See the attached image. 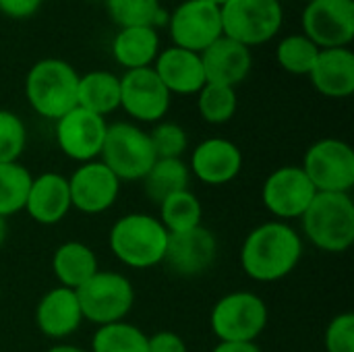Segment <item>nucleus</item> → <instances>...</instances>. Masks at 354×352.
<instances>
[{"instance_id": "obj_1", "label": "nucleus", "mask_w": 354, "mask_h": 352, "mask_svg": "<svg viewBox=\"0 0 354 352\" xmlns=\"http://www.w3.org/2000/svg\"><path fill=\"white\" fill-rule=\"evenodd\" d=\"M303 257V239L288 224L272 220L253 228L241 247V268L255 282H278L295 272Z\"/></svg>"}, {"instance_id": "obj_2", "label": "nucleus", "mask_w": 354, "mask_h": 352, "mask_svg": "<svg viewBox=\"0 0 354 352\" xmlns=\"http://www.w3.org/2000/svg\"><path fill=\"white\" fill-rule=\"evenodd\" d=\"M168 230L156 216L127 214L116 220L108 234V245L114 257L135 270H149L164 261Z\"/></svg>"}, {"instance_id": "obj_3", "label": "nucleus", "mask_w": 354, "mask_h": 352, "mask_svg": "<svg viewBox=\"0 0 354 352\" xmlns=\"http://www.w3.org/2000/svg\"><path fill=\"white\" fill-rule=\"evenodd\" d=\"M79 73L62 58L37 60L25 77V98L33 112L48 120H58L77 108Z\"/></svg>"}, {"instance_id": "obj_4", "label": "nucleus", "mask_w": 354, "mask_h": 352, "mask_svg": "<svg viewBox=\"0 0 354 352\" xmlns=\"http://www.w3.org/2000/svg\"><path fill=\"white\" fill-rule=\"evenodd\" d=\"M307 241L326 253H344L354 243L351 193H317L301 216Z\"/></svg>"}, {"instance_id": "obj_5", "label": "nucleus", "mask_w": 354, "mask_h": 352, "mask_svg": "<svg viewBox=\"0 0 354 352\" xmlns=\"http://www.w3.org/2000/svg\"><path fill=\"white\" fill-rule=\"evenodd\" d=\"M270 311L266 301L249 290L224 295L212 309L209 326L220 342H255L266 330Z\"/></svg>"}, {"instance_id": "obj_6", "label": "nucleus", "mask_w": 354, "mask_h": 352, "mask_svg": "<svg viewBox=\"0 0 354 352\" xmlns=\"http://www.w3.org/2000/svg\"><path fill=\"white\" fill-rule=\"evenodd\" d=\"M83 319L100 326L124 322L135 305V288L131 280L118 272L97 270L77 290Z\"/></svg>"}, {"instance_id": "obj_7", "label": "nucleus", "mask_w": 354, "mask_h": 352, "mask_svg": "<svg viewBox=\"0 0 354 352\" xmlns=\"http://www.w3.org/2000/svg\"><path fill=\"white\" fill-rule=\"evenodd\" d=\"M222 33L247 48L272 41L284 21L278 0H228L220 6Z\"/></svg>"}, {"instance_id": "obj_8", "label": "nucleus", "mask_w": 354, "mask_h": 352, "mask_svg": "<svg viewBox=\"0 0 354 352\" xmlns=\"http://www.w3.org/2000/svg\"><path fill=\"white\" fill-rule=\"evenodd\" d=\"M100 158L120 183L143 180L158 160L149 135L133 122L108 124Z\"/></svg>"}, {"instance_id": "obj_9", "label": "nucleus", "mask_w": 354, "mask_h": 352, "mask_svg": "<svg viewBox=\"0 0 354 352\" xmlns=\"http://www.w3.org/2000/svg\"><path fill=\"white\" fill-rule=\"evenodd\" d=\"M301 168L317 193H351L354 187V151L342 139L315 141L305 151Z\"/></svg>"}, {"instance_id": "obj_10", "label": "nucleus", "mask_w": 354, "mask_h": 352, "mask_svg": "<svg viewBox=\"0 0 354 352\" xmlns=\"http://www.w3.org/2000/svg\"><path fill=\"white\" fill-rule=\"evenodd\" d=\"M168 33L172 46L201 54L222 37L220 6L207 0H185L168 15Z\"/></svg>"}, {"instance_id": "obj_11", "label": "nucleus", "mask_w": 354, "mask_h": 352, "mask_svg": "<svg viewBox=\"0 0 354 352\" xmlns=\"http://www.w3.org/2000/svg\"><path fill=\"white\" fill-rule=\"evenodd\" d=\"M303 35L319 50L348 48L354 39V0H313L305 6Z\"/></svg>"}, {"instance_id": "obj_12", "label": "nucleus", "mask_w": 354, "mask_h": 352, "mask_svg": "<svg viewBox=\"0 0 354 352\" xmlns=\"http://www.w3.org/2000/svg\"><path fill=\"white\" fill-rule=\"evenodd\" d=\"M315 195L317 191L301 166L276 168L261 187V201L266 210L280 222L301 218Z\"/></svg>"}, {"instance_id": "obj_13", "label": "nucleus", "mask_w": 354, "mask_h": 352, "mask_svg": "<svg viewBox=\"0 0 354 352\" xmlns=\"http://www.w3.org/2000/svg\"><path fill=\"white\" fill-rule=\"evenodd\" d=\"M172 95L151 66L124 71L120 77V108L139 122H160L170 110Z\"/></svg>"}, {"instance_id": "obj_14", "label": "nucleus", "mask_w": 354, "mask_h": 352, "mask_svg": "<svg viewBox=\"0 0 354 352\" xmlns=\"http://www.w3.org/2000/svg\"><path fill=\"white\" fill-rule=\"evenodd\" d=\"M71 207L87 216H97L108 212L120 193V180L116 174L100 160L81 164L68 178Z\"/></svg>"}, {"instance_id": "obj_15", "label": "nucleus", "mask_w": 354, "mask_h": 352, "mask_svg": "<svg viewBox=\"0 0 354 352\" xmlns=\"http://www.w3.org/2000/svg\"><path fill=\"white\" fill-rule=\"evenodd\" d=\"M106 129V118L77 106L56 120V143L66 158L79 164L93 162L102 154Z\"/></svg>"}, {"instance_id": "obj_16", "label": "nucleus", "mask_w": 354, "mask_h": 352, "mask_svg": "<svg viewBox=\"0 0 354 352\" xmlns=\"http://www.w3.org/2000/svg\"><path fill=\"white\" fill-rule=\"evenodd\" d=\"M218 255V241L216 234L205 228L197 226L185 232H168L164 261L168 270L183 278H195L205 274Z\"/></svg>"}, {"instance_id": "obj_17", "label": "nucleus", "mask_w": 354, "mask_h": 352, "mask_svg": "<svg viewBox=\"0 0 354 352\" xmlns=\"http://www.w3.org/2000/svg\"><path fill=\"white\" fill-rule=\"evenodd\" d=\"M189 170L209 187L228 185L243 170V151L230 139L209 137L193 149Z\"/></svg>"}, {"instance_id": "obj_18", "label": "nucleus", "mask_w": 354, "mask_h": 352, "mask_svg": "<svg viewBox=\"0 0 354 352\" xmlns=\"http://www.w3.org/2000/svg\"><path fill=\"white\" fill-rule=\"evenodd\" d=\"M201 64L205 73V83L234 87L241 85L253 66L251 48L222 35L201 54Z\"/></svg>"}, {"instance_id": "obj_19", "label": "nucleus", "mask_w": 354, "mask_h": 352, "mask_svg": "<svg viewBox=\"0 0 354 352\" xmlns=\"http://www.w3.org/2000/svg\"><path fill=\"white\" fill-rule=\"evenodd\" d=\"M151 68L170 95H197L199 89L205 85V73L201 56L197 52L170 46L166 50H160Z\"/></svg>"}, {"instance_id": "obj_20", "label": "nucleus", "mask_w": 354, "mask_h": 352, "mask_svg": "<svg viewBox=\"0 0 354 352\" xmlns=\"http://www.w3.org/2000/svg\"><path fill=\"white\" fill-rule=\"evenodd\" d=\"M83 313L77 293L64 286L48 290L35 307V324L46 338L64 340L79 330Z\"/></svg>"}, {"instance_id": "obj_21", "label": "nucleus", "mask_w": 354, "mask_h": 352, "mask_svg": "<svg viewBox=\"0 0 354 352\" xmlns=\"http://www.w3.org/2000/svg\"><path fill=\"white\" fill-rule=\"evenodd\" d=\"M25 212L41 226L58 224L71 212L68 178L56 172H44L31 180Z\"/></svg>"}, {"instance_id": "obj_22", "label": "nucleus", "mask_w": 354, "mask_h": 352, "mask_svg": "<svg viewBox=\"0 0 354 352\" xmlns=\"http://www.w3.org/2000/svg\"><path fill=\"white\" fill-rule=\"evenodd\" d=\"M313 87L334 100H342L354 93V54L351 48L319 50L315 64L309 73Z\"/></svg>"}, {"instance_id": "obj_23", "label": "nucleus", "mask_w": 354, "mask_h": 352, "mask_svg": "<svg viewBox=\"0 0 354 352\" xmlns=\"http://www.w3.org/2000/svg\"><path fill=\"white\" fill-rule=\"evenodd\" d=\"M160 54V33L156 27H122L112 39V58L124 71L153 66Z\"/></svg>"}, {"instance_id": "obj_24", "label": "nucleus", "mask_w": 354, "mask_h": 352, "mask_svg": "<svg viewBox=\"0 0 354 352\" xmlns=\"http://www.w3.org/2000/svg\"><path fill=\"white\" fill-rule=\"evenodd\" d=\"M100 270L93 249L81 241L62 243L52 257V272L58 280V286L77 290Z\"/></svg>"}, {"instance_id": "obj_25", "label": "nucleus", "mask_w": 354, "mask_h": 352, "mask_svg": "<svg viewBox=\"0 0 354 352\" xmlns=\"http://www.w3.org/2000/svg\"><path fill=\"white\" fill-rule=\"evenodd\" d=\"M77 106L106 118L120 108V77L110 71H89L79 75Z\"/></svg>"}, {"instance_id": "obj_26", "label": "nucleus", "mask_w": 354, "mask_h": 352, "mask_svg": "<svg viewBox=\"0 0 354 352\" xmlns=\"http://www.w3.org/2000/svg\"><path fill=\"white\" fill-rule=\"evenodd\" d=\"M191 183V170L189 164L183 162V158L176 160H156L149 172L143 176V191L153 201L160 205L166 197L189 189Z\"/></svg>"}, {"instance_id": "obj_27", "label": "nucleus", "mask_w": 354, "mask_h": 352, "mask_svg": "<svg viewBox=\"0 0 354 352\" xmlns=\"http://www.w3.org/2000/svg\"><path fill=\"white\" fill-rule=\"evenodd\" d=\"M106 12L118 29L122 27H162L168 12L160 0H104Z\"/></svg>"}, {"instance_id": "obj_28", "label": "nucleus", "mask_w": 354, "mask_h": 352, "mask_svg": "<svg viewBox=\"0 0 354 352\" xmlns=\"http://www.w3.org/2000/svg\"><path fill=\"white\" fill-rule=\"evenodd\" d=\"M201 218H203V207L199 197L185 189L178 191L170 197H166L160 203V222L168 232H185L191 228L201 226Z\"/></svg>"}, {"instance_id": "obj_29", "label": "nucleus", "mask_w": 354, "mask_h": 352, "mask_svg": "<svg viewBox=\"0 0 354 352\" xmlns=\"http://www.w3.org/2000/svg\"><path fill=\"white\" fill-rule=\"evenodd\" d=\"M89 352H147V334L129 322L100 326Z\"/></svg>"}, {"instance_id": "obj_30", "label": "nucleus", "mask_w": 354, "mask_h": 352, "mask_svg": "<svg viewBox=\"0 0 354 352\" xmlns=\"http://www.w3.org/2000/svg\"><path fill=\"white\" fill-rule=\"evenodd\" d=\"M31 180L33 176L23 164L19 162L0 164V216L2 218H10L25 210Z\"/></svg>"}, {"instance_id": "obj_31", "label": "nucleus", "mask_w": 354, "mask_h": 352, "mask_svg": "<svg viewBox=\"0 0 354 352\" xmlns=\"http://www.w3.org/2000/svg\"><path fill=\"white\" fill-rule=\"evenodd\" d=\"M239 108V95L234 87L205 83L197 93L199 116L209 124H226L234 118Z\"/></svg>"}, {"instance_id": "obj_32", "label": "nucleus", "mask_w": 354, "mask_h": 352, "mask_svg": "<svg viewBox=\"0 0 354 352\" xmlns=\"http://www.w3.org/2000/svg\"><path fill=\"white\" fill-rule=\"evenodd\" d=\"M319 54V48L303 33H292L286 35L284 39H280L278 48H276V60L278 64L290 73V75H299V77H309L315 58Z\"/></svg>"}, {"instance_id": "obj_33", "label": "nucleus", "mask_w": 354, "mask_h": 352, "mask_svg": "<svg viewBox=\"0 0 354 352\" xmlns=\"http://www.w3.org/2000/svg\"><path fill=\"white\" fill-rule=\"evenodd\" d=\"M149 141L153 145L158 160H176L183 158V154L189 147V135L187 131L172 120H160L156 127L147 133Z\"/></svg>"}, {"instance_id": "obj_34", "label": "nucleus", "mask_w": 354, "mask_h": 352, "mask_svg": "<svg viewBox=\"0 0 354 352\" xmlns=\"http://www.w3.org/2000/svg\"><path fill=\"white\" fill-rule=\"evenodd\" d=\"M25 145L27 129L23 120L10 110H0V164L19 162Z\"/></svg>"}, {"instance_id": "obj_35", "label": "nucleus", "mask_w": 354, "mask_h": 352, "mask_svg": "<svg viewBox=\"0 0 354 352\" xmlns=\"http://www.w3.org/2000/svg\"><path fill=\"white\" fill-rule=\"evenodd\" d=\"M326 352H354V315L338 313L326 328Z\"/></svg>"}, {"instance_id": "obj_36", "label": "nucleus", "mask_w": 354, "mask_h": 352, "mask_svg": "<svg viewBox=\"0 0 354 352\" xmlns=\"http://www.w3.org/2000/svg\"><path fill=\"white\" fill-rule=\"evenodd\" d=\"M147 352H189L185 340L176 332L162 330L153 336H147Z\"/></svg>"}, {"instance_id": "obj_37", "label": "nucleus", "mask_w": 354, "mask_h": 352, "mask_svg": "<svg viewBox=\"0 0 354 352\" xmlns=\"http://www.w3.org/2000/svg\"><path fill=\"white\" fill-rule=\"evenodd\" d=\"M44 0H0V12L8 19H29L37 15Z\"/></svg>"}, {"instance_id": "obj_38", "label": "nucleus", "mask_w": 354, "mask_h": 352, "mask_svg": "<svg viewBox=\"0 0 354 352\" xmlns=\"http://www.w3.org/2000/svg\"><path fill=\"white\" fill-rule=\"evenodd\" d=\"M212 352H263L255 342H220Z\"/></svg>"}, {"instance_id": "obj_39", "label": "nucleus", "mask_w": 354, "mask_h": 352, "mask_svg": "<svg viewBox=\"0 0 354 352\" xmlns=\"http://www.w3.org/2000/svg\"><path fill=\"white\" fill-rule=\"evenodd\" d=\"M46 352H89V351H83V349H79V346H73V344H56V346L48 349Z\"/></svg>"}, {"instance_id": "obj_40", "label": "nucleus", "mask_w": 354, "mask_h": 352, "mask_svg": "<svg viewBox=\"0 0 354 352\" xmlns=\"http://www.w3.org/2000/svg\"><path fill=\"white\" fill-rule=\"evenodd\" d=\"M6 239H8V222H6V218L0 216V247L6 243Z\"/></svg>"}, {"instance_id": "obj_41", "label": "nucleus", "mask_w": 354, "mask_h": 352, "mask_svg": "<svg viewBox=\"0 0 354 352\" xmlns=\"http://www.w3.org/2000/svg\"><path fill=\"white\" fill-rule=\"evenodd\" d=\"M207 2H212V4H216V6H224L228 0H207Z\"/></svg>"}, {"instance_id": "obj_42", "label": "nucleus", "mask_w": 354, "mask_h": 352, "mask_svg": "<svg viewBox=\"0 0 354 352\" xmlns=\"http://www.w3.org/2000/svg\"><path fill=\"white\" fill-rule=\"evenodd\" d=\"M303 2H305V4H309V2H313V0H303Z\"/></svg>"}, {"instance_id": "obj_43", "label": "nucleus", "mask_w": 354, "mask_h": 352, "mask_svg": "<svg viewBox=\"0 0 354 352\" xmlns=\"http://www.w3.org/2000/svg\"><path fill=\"white\" fill-rule=\"evenodd\" d=\"M278 2H280V0H278Z\"/></svg>"}, {"instance_id": "obj_44", "label": "nucleus", "mask_w": 354, "mask_h": 352, "mask_svg": "<svg viewBox=\"0 0 354 352\" xmlns=\"http://www.w3.org/2000/svg\"><path fill=\"white\" fill-rule=\"evenodd\" d=\"M0 352H2V351H0Z\"/></svg>"}]
</instances>
